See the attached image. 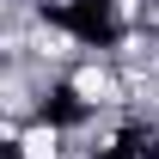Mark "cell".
Listing matches in <instances>:
<instances>
[{"label": "cell", "mask_w": 159, "mask_h": 159, "mask_svg": "<svg viewBox=\"0 0 159 159\" xmlns=\"http://www.w3.org/2000/svg\"><path fill=\"white\" fill-rule=\"evenodd\" d=\"M67 153V116H37L12 141V159H61Z\"/></svg>", "instance_id": "1"}]
</instances>
